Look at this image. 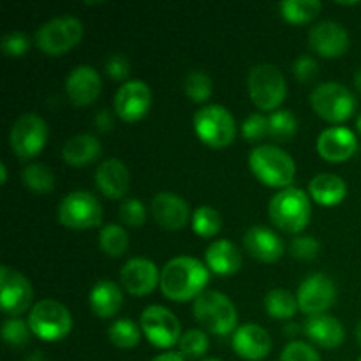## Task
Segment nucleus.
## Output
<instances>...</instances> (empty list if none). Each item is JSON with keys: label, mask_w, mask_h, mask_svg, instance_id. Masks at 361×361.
<instances>
[{"label": "nucleus", "mask_w": 361, "mask_h": 361, "mask_svg": "<svg viewBox=\"0 0 361 361\" xmlns=\"http://www.w3.org/2000/svg\"><path fill=\"white\" fill-rule=\"evenodd\" d=\"M208 279H210V270L201 261L189 256L175 257L162 268V295L173 302H189L203 295Z\"/></svg>", "instance_id": "1"}, {"label": "nucleus", "mask_w": 361, "mask_h": 361, "mask_svg": "<svg viewBox=\"0 0 361 361\" xmlns=\"http://www.w3.org/2000/svg\"><path fill=\"white\" fill-rule=\"evenodd\" d=\"M120 221L129 228H141L147 221V210L137 200H126L120 207Z\"/></svg>", "instance_id": "39"}, {"label": "nucleus", "mask_w": 361, "mask_h": 361, "mask_svg": "<svg viewBox=\"0 0 361 361\" xmlns=\"http://www.w3.org/2000/svg\"><path fill=\"white\" fill-rule=\"evenodd\" d=\"M321 2L317 0H286L281 4V13L284 20L293 25H305L319 14Z\"/></svg>", "instance_id": "30"}, {"label": "nucleus", "mask_w": 361, "mask_h": 361, "mask_svg": "<svg viewBox=\"0 0 361 361\" xmlns=\"http://www.w3.org/2000/svg\"><path fill=\"white\" fill-rule=\"evenodd\" d=\"M129 183V169L118 159H108L95 171V185L109 200H120L126 196Z\"/></svg>", "instance_id": "23"}, {"label": "nucleus", "mask_w": 361, "mask_h": 361, "mask_svg": "<svg viewBox=\"0 0 361 361\" xmlns=\"http://www.w3.org/2000/svg\"><path fill=\"white\" fill-rule=\"evenodd\" d=\"M123 295L118 286L111 281H101L90 293V309L95 316L108 319L122 309Z\"/></svg>", "instance_id": "27"}, {"label": "nucleus", "mask_w": 361, "mask_h": 361, "mask_svg": "<svg viewBox=\"0 0 361 361\" xmlns=\"http://www.w3.org/2000/svg\"><path fill=\"white\" fill-rule=\"evenodd\" d=\"M298 309L296 296L286 289H274L264 296V310L275 319H291Z\"/></svg>", "instance_id": "29"}, {"label": "nucleus", "mask_w": 361, "mask_h": 361, "mask_svg": "<svg viewBox=\"0 0 361 361\" xmlns=\"http://www.w3.org/2000/svg\"><path fill=\"white\" fill-rule=\"evenodd\" d=\"M345 194H348V185L337 175L323 173V175H317L310 182V196L316 203L323 204V207L341 204L344 201Z\"/></svg>", "instance_id": "28"}, {"label": "nucleus", "mask_w": 361, "mask_h": 361, "mask_svg": "<svg viewBox=\"0 0 361 361\" xmlns=\"http://www.w3.org/2000/svg\"><path fill=\"white\" fill-rule=\"evenodd\" d=\"M194 317L214 335L231 334L238 323L231 300L219 291H204L194 302Z\"/></svg>", "instance_id": "5"}, {"label": "nucleus", "mask_w": 361, "mask_h": 361, "mask_svg": "<svg viewBox=\"0 0 361 361\" xmlns=\"http://www.w3.org/2000/svg\"><path fill=\"white\" fill-rule=\"evenodd\" d=\"M249 95L261 111H274L284 102L288 94L286 78L279 67L271 63H259L252 67L247 80Z\"/></svg>", "instance_id": "4"}, {"label": "nucleus", "mask_w": 361, "mask_h": 361, "mask_svg": "<svg viewBox=\"0 0 361 361\" xmlns=\"http://www.w3.org/2000/svg\"><path fill=\"white\" fill-rule=\"evenodd\" d=\"M358 148L356 134L348 127H330L317 137V152L328 162H344Z\"/></svg>", "instance_id": "19"}, {"label": "nucleus", "mask_w": 361, "mask_h": 361, "mask_svg": "<svg viewBox=\"0 0 361 361\" xmlns=\"http://www.w3.org/2000/svg\"><path fill=\"white\" fill-rule=\"evenodd\" d=\"M183 88H185V94L189 95L190 101L194 102L208 101L212 92H214L212 78L208 74L201 73V71H192V73L187 74L185 81H183Z\"/></svg>", "instance_id": "36"}, {"label": "nucleus", "mask_w": 361, "mask_h": 361, "mask_svg": "<svg viewBox=\"0 0 361 361\" xmlns=\"http://www.w3.org/2000/svg\"><path fill=\"white\" fill-rule=\"evenodd\" d=\"M337 298V288L334 281L324 274H316L307 277L298 288V307L307 316H321L331 309Z\"/></svg>", "instance_id": "14"}, {"label": "nucleus", "mask_w": 361, "mask_h": 361, "mask_svg": "<svg viewBox=\"0 0 361 361\" xmlns=\"http://www.w3.org/2000/svg\"><path fill=\"white\" fill-rule=\"evenodd\" d=\"M233 349L240 358L259 361L270 355L271 338L268 331L259 324H243L233 335Z\"/></svg>", "instance_id": "20"}, {"label": "nucleus", "mask_w": 361, "mask_h": 361, "mask_svg": "<svg viewBox=\"0 0 361 361\" xmlns=\"http://www.w3.org/2000/svg\"><path fill=\"white\" fill-rule=\"evenodd\" d=\"M108 337L111 344H115L120 349L136 348L140 344L141 330L134 321L130 319H118L109 326Z\"/></svg>", "instance_id": "34"}, {"label": "nucleus", "mask_w": 361, "mask_h": 361, "mask_svg": "<svg viewBox=\"0 0 361 361\" xmlns=\"http://www.w3.org/2000/svg\"><path fill=\"white\" fill-rule=\"evenodd\" d=\"M28 323L13 317V319L4 321L2 324V337L4 342L13 348H23L30 341V326H27Z\"/></svg>", "instance_id": "38"}, {"label": "nucleus", "mask_w": 361, "mask_h": 361, "mask_svg": "<svg viewBox=\"0 0 361 361\" xmlns=\"http://www.w3.org/2000/svg\"><path fill=\"white\" fill-rule=\"evenodd\" d=\"M59 219L69 229H90L101 224L102 207L94 194L76 190L62 200Z\"/></svg>", "instance_id": "11"}, {"label": "nucleus", "mask_w": 361, "mask_h": 361, "mask_svg": "<svg viewBox=\"0 0 361 361\" xmlns=\"http://www.w3.org/2000/svg\"><path fill=\"white\" fill-rule=\"evenodd\" d=\"M106 74L115 81H123L130 74V62L126 55H111L106 60Z\"/></svg>", "instance_id": "45"}, {"label": "nucleus", "mask_w": 361, "mask_h": 361, "mask_svg": "<svg viewBox=\"0 0 361 361\" xmlns=\"http://www.w3.org/2000/svg\"><path fill=\"white\" fill-rule=\"evenodd\" d=\"M249 168L261 183L274 189H288L296 175L291 155L274 145L254 148L249 154Z\"/></svg>", "instance_id": "2"}, {"label": "nucleus", "mask_w": 361, "mask_h": 361, "mask_svg": "<svg viewBox=\"0 0 361 361\" xmlns=\"http://www.w3.org/2000/svg\"><path fill=\"white\" fill-rule=\"evenodd\" d=\"M303 331L314 344L326 349L338 348L345 341V330L342 323L335 317L328 316V314L310 316L303 323Z\"/></svg>", "instance_id": "24"}, {"label": "nucleus", "mask_w": 361, "mask_h": 361, "mask_svg": "<svg viewBox=\"0 0 361 361\" xmlns=\"http://www.w3.org/2000/svg\"><path fill=\"white\" fill-rule=\"evenodd\" d=\"M270 133V126H268V116L261 115V113H252L249 118L243 122L242 134L245 140L249 141H259L263 140L267 134Z\"/></svg>", "instance_id": "41"}, {"label": "nucleus", "mask_w": 361, "mask_h": 361, "mask_svg": "<svg viewBox=\"0 0 361 361\" xmlns=\"http://www.w3.org/2000/svg\"><path fill=\"white\" fill-rule=\"evenodd\" d=\"M222 219L212 207H201L192 215V231L201 238H212L221 231Z\"/></svg>", "instance_id": "35"}, {"label": "nucleus", "mask_w": 361, "mask_h": 361, "mask_svg": "<svg viewBox=\"0 0 361 361\" xmlns=\"http://www.w3.org/2000/svg\"><path fill=\"white\" fill-rule=\"evenodd\" d=\"M355 85H356V88H358V90L361 92V69L358 71V73H356V76H355Z\"/></svg>", "instance_id": "50"}, {"label": "nucleus", "mask_w": 361, "mask_h": 361, "mask_svg": "<svg viewBox=\"0 0 361 361\" xmlns=\"http://www.w3.org/2000/svg\"><path fill=\"white\" fill-rule=\"evenodd\" d=\"M270 219L284 233H300L312 217V204L302 189L288 187L275 194L270 201Z\"/></svg>", "instance_id": "3"}, {"label": "nucleus", "mask_w": 361, "mask_h": 361, "mask_svg": "<svg viewBox=\"0 0 361 361\" xmlns=\"http://www.w3.org/2000/svg\"><path fill=\"white\" fill-rule=\"evenodd\" d=\"M21 178L27 189L34 190L37 194L51 192L55 187V175L51 169L44 164H30L23 169Z\"/></svg>", "instance_id": "33"}, {"label": "nucleus", "mask_w": 361, "mask_h": 361, "mask_svg": "<svg viewBox=\"0 0 361 361\" xmlns=\"http://www.w3.org/2000/svg\"><path fill=\"white\" fill-rule=\"evenodd\" d=\"M204 361H219V360H204Z\"/></svg>", "instance_id": "53"}, {"label": "nucleus", "mask_w": 361, "mask_h": 361, "mask_svg": "<svg viewBox=\"0 0 361 361\" xmlns=\"http://www.w3.org/2000/svg\"><path fill=\"white\" fill-rule=\"evenodd\" d=\"M358 361H361V356H360V358H358Z\"/></svg>", "instance_id": "54"}, {"label": "nucleus", "mask_w": 361, "mask_h": 361, "mask_svg": "<svg viewBox=\"0 0 361 361\" xmlns=\"http://www.w3.org/2000/svg\"><path fill=\"white\" fill-rule=\"evenodd\" d=\"M123 288L133 296H147L161 284V275L157 267L150 259L145 257H134L123 264L120 271Z\"/></svg>", "instance_id": "17"}, {"label": "nucleus", "mask_w": 361, "mask_h": 361, "mask_svg": "<svg viewBox=\"0 0 361 361\" xmlns=\"http://www.w3.org/2000/svg\"><path fill=\"white\" fill-rule=\"evenodd\" d=\"M356 129H358V133L361 134V115L358 116V120H356Z\"/></svg>", "instance_id": "52"}, {"label": "nucleus", "mask_w": 361, "mask_h": 361, "mask_svg": "<svg viewBox=\"0 0 361 361\" xmlns=\"http://www.w3.org/2000/svg\"><path fill=\"white\" fill-rule=\"evenodd\" d=\"M141 330L152 345L161 349L173 348L182 338L180 321L166 307L152 305L141 314Z\"/></svg>", "instance_id": "12"}, {"label": "nucleus", "mask_w": 361, "mask_h": 361, "mask_svg": "<svg viewBox=\"0 0 361 361\" xmlns=\"http://www.w3.org/2000/svg\"><path fill=\"white\" fill-rule=\"evenodd\" d=\"M207 267L217 275H233L242 268V254L229 240H217L207 249Z\"/></svg>", "instance_id": "25"}, {"label": "nucleus", "mask_w": 361, "mask_h": 361, "mask_svg": "<svg viewBox=\"0 0 361 361\" xmlns=\"http://www.w3.org/2000/svg\"><path fill=\"white\" fill-rule=\"evenodd\" d=\"M152 361H183V356L180 353H162Z\"/></svg>", "instance_id": "47"}, {"label": "nucleus", "mask_w": 361, "mask_h": 361, "mask_svg": "<svg viewBox=\"0 0 361 361\" xmlns=\"http://www.w3.org/2000/svg\"><path fill=\"white\" fill-rule=\"evenodd\" d=\"M99 245L109 257H120L129 249V235L122 226L108 224L101 229Z\"/></svg>", "instance_id": "32"}, {"label": "nucleus", "mask_w": 361, "mask_h": 361, "mask_svg": "<svg viewBox=\"0 0 361 361\" xmlns=\"http://www.w3.org/2000/svg\"><path fill=\"white\" fill-rule=\"evenodd\" d=\"M28 326L32 334L46 342H56L66 338L73 330V316L62 303L55 300H42L35 303L28 316Z\"/></svg>", "instance_id": "6"}, {"label": "nucleus", "mask_w": 361, "mask_h": 361, "mask_svg": "<svg viewBox=\"0 0 361 361\" xmlns=\"http://www.w3.org/2000/svg\"><path fill=\"white\" fill-rule=\"evenodd\" d=\"M48 141V126L35 113H25L13 123L9 143L20 159L37 157Z\"/></svg>", "instance_id": "10"}, {"label": "nucleus", "mask_w": 361, "mask_h": 361, "mask_svg": "<svg viewBox=\"0 0 361 361\" xmlns=\"http://www.w3.org/2000/svg\"><path fill=\"white\" fill-rule=\"evenodd\" d=\"M309 46L324 59H337L349 48V35L341 23L321 21L309 32Z\"/></svg>", "instance_id": "16"}, {"label": "nucleus", "mask_w": 361, "mask_h": 361, "mask_svg": "<svg viewBox=\"0 0 361 361\" xmlns=\"http://www.w3.org/2000/svg\"><path fill=\"white\" fill-rule=\"evenodd\" d=\"M310 104L321 118L331 123L345 122L356 111L355 95L344 85L335 81L317 85L310 94Z\"/></svg>", "instance_id": "8"}, {"label": "nucleus", "mask_w": 361, "mask_h": 361, "mask_svg": "<svg viewBox=\"0 0 361 361\" xmlns=\"http://www.w3.org/2000/svg\"><path fill=\"white\" fill-rule=\"evenodd\" d=\"M2 51L6 53L7 56H13V59H20L30 48V41H28L27 35L23 32H9L7 35H4L2 42Z\"/></svg>", "instance_id": "42"}, {"label": "nucleus", "mask_w": 361, "mask_h": 361, "mask_svg": "<svg viewBox=\"0 0 361 361\" xmlns=\"http://www.w3.org/2000/svg\"><path fill=\"white\" fill-rule=\"evenodd\" d=\"M34 300L30 281L9 267L0 268V305L7 316H21Z\"/></svg>", "instance_id": "13"}, {"label": "nucleus", "mask_w": 361, "mask_h": 361, "mask_svg": "<svg viewBox=\"0 0 361 361\" xmlns=\"http://www.w3.org/2000/svg\"><path fill=\"white\" fill-rule=\"evenodd\" d=\"M268 126H270L268 134L281 143H288L298 133V118L289 109H277L275 113H271L268 116Z\"/></svg>", "instance_id": "31"}, {"label": "nucleus", "mask_w": 361, "mask_h": 361, "mask_svg": "<svg viewBox=\"0 0 361 361\" xmlns=\"http://www.w3.org/2000/svg\"><path fill=\"white\" fill-rule=\"evenodd\" d=\"M293 73H295V78L298 81L309 83V81L316 80V76L319 74V66H317V62L312 56L302 55L293 63Z\"/></svg>", "instance_id": "44"}, {"label": "nucleus", "mask_w": 361, "mask_h": 361, "mask_svg": "<svg viewBox=\"0 0 361 361\" xmlns=\"http://www.w3.org/2000/svg\"><path fill=\"white\" fill-rule=\"evenodd\" d=\"M180 355L185 358H200L208 351V337L201 330H189L178 342Z\"/></svg>", "instance_id": "37"}, {"label": "nucleus", "mask_w": 361, "mask_h": 361, "mask_svg": "<svg viewBox=\"0 0 361 361\" xmlns=\"http://www.w3.org/2000/svg\"><path fill=\"white\" fill-rule=\"evenodd\" d=\"M83 37V25L78 18L60 16L42 25L35 34V44L46 55L59 56L73 49Z\"/></svg>", "instance_id": "9"}, {"label": "nucleus", "mask_w": 361, "mask_h": 361, "mask_svg": "<svg viewBox=\"0 0 361 361\" xmlns=\"http://www.w3.org/2000/svg\"><path fill=\"white\" fill-rule=\"evenodd\" d=\"M356 341H358V344L361 345V321L358 326H356Z\"/></svg>", "instance_id": "51"}, {"label": "nucleus", "mask_w": 361, "mask_h": 361, "mask_svg": "<svg viewBox=\"0 0 361 361\" xmlns=\"http://www.w3.org/2000/svg\"><path fill=\"white\" fill-rule=\"evenodd\" d=\"M0 175H2V183H6L7 182V168H6V164L0 166Z\"/></svg>", "instance_id": "49"}, {"label": "nucleus", "mask_w": 361, "mask_h": 361, "mask_svg": "<svg viewBox=\"0 0 361 361\" xmlns=\"http://www.w3.org/2000/svg\"><path fill=\"white\" fill-rule=\"evenodd\" d=\"M94 123H95V129L101 130V133H108V130H111L113 127H115L111 111H108V109H102V111H99L97 115H95Z\"/></svg>", "instance_id": "46"}, {"label": "nucleus", "mask_w": 361, "mask_h": 361, "mask_svg": "<svg viewBox=\"0 0 361 361\" xmlns=\"http://www.w3.org/2000/svg\"><path fill=\"white\" fill-rule=\"evenodd\" d=\"M245 250L261 263H275L284 254V243L281 236L263 226H254L243 236Z\"/></svg>", "instance_id": "22"}, {"label": "nucleus", "mask_w": 361, "mask_h": 361, "mask_svg": "<svg viewBox=\"0 0 361 361\" xmlns=\"http://www.w3.org/2000/svg\"><path fill=\"white\" fill-rule=\"evenodd\" d=\"M27 361H46V358H44V355H42L41 351H35L34 355L28 356Z\"/></svg>", "instance_id": "48"}, {"label": "nucleus", "mask_w": 361, "mask_h": 361, "mask_svg": "<svg viewBox=\"0 0 361 361\" xmlns=\"http://www.w3.org/2000/svg\"><path fill=\"white\" fill-rule=\"evenodd\" d=\"M319 242L314 236H298V238L293 240L291 247H289L293 256L302 261L316 259L317 254H319Z\"/></svg>", "instance_id": "43"}, {"label": "nucleus", "mask_w": 361, "mask_h": 361, "mask_svg": "<svg viewBox=\"0 0 361 361\" xmlns=\"http://www.w3.org/2000/svg\"><path fill=\"white\" fill-rule=\"evenodd\" d=\"M101 150L102 148L97 137L92 136V134H78L63 145L62 157L69 166L81 168V166L97 161Z\"/></svg>", "instance_id": "26"}, {"label": "nucleus", "mask_w": 361, "mask_h": 361, "mask_svg": "<svg viewBox=\"0 0 361 361\" xmlns=\"http://www.w3.org/2000/svg\"><path fill=\"white\" fill-rule=\"evenodd\" d=\"M152 215L162 229L178 231L189 222L190 208L183 197L173 192H161L152 201Z\"/></svg>", "instance_id": "18"}, {"label": "nucleus", "mask_w": 361, "mask_h": 361, "mask_svg": "<svg viewBox=\"0 0 361 361\" xmlns=\"http://www.w3.org/2000/svg\"><path fill=\"white\" fill-rule=\"evenodd\" d=\"M152 90L145 81H127L115 95V113L123 122H137L150 111Z\"/></svg>", "instance_id": "15"}, {"label": "nucleus", "mask_w": 361, "mask_h": 361, "mask_svg": "<svg viewBox=\"0 0 361 361\" xmlns=\"http://www.w3.org/2000/svg\"><path fill=\"white\" fill-rule=\"evenodd\" d=\"M281 361H321V356L307 342L295 341L286 345L281 355Z\"/></svg>", "instance_id": "40"}, {"label": "nucleus", "mask_w": 361, "mask_h": 361, "mask_svg": "<svg viewBox=\"0 0 361 361\" xmlns=\"http://www.w3.org/2000/svg\"><path fill=\"white\" fill-rule=\"evenodd\" d=\"M194 130L204 145L226 148L236 136V123L231 113L219 104L204 106L194 115Z\"/></svg>", "instance_id": "7"}, {"label": "nucleus", "mask_w": 361, "mask_h": 361, "mask_svg": "<svg viewBox=\"0 0 361 361\" xmlns=\"http://www.w3.org/2000/svg\"><path fill=\"white\" fill-rule=\"evenodd\" d=\"M67 97L74 106H88L101 94V76L90 66H80L66 80Z\"/></svg>", "instance_id": "21"}]
</instances>
